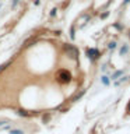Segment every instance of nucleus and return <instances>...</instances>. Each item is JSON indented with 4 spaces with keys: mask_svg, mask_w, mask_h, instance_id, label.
Returning a JSON list of instances; mask_svg holds the SVG:
<instances>
[{
    "mask_svg": "<svg viewBox=\"0 0 130 134\" xmlns=\"http://www.w3.org/2000/svg\"><path fill=\"white\" fill-rule=\"evenodd\" d=\"M56 78H57V81L62 82V84H69L71 81V74L67 69H60L56 73Z\"/></svg>",
    "mask_w": 130,
    "mask_h": 134,
    "instance_id": "f257e3e1",
    "label": "nucleus"
},
{
    "mask_svg": "<svg viewBox=\"0 0 130 134\" xmlns=\"http://www.w3.org/2000/svg\"><path fill=\"white\" fill-rule=\"evenodd\" d=\"M85 54H87V57L90 59L91 63H95L96 60L101 59V52L96 48H87L85 49Z\"/></svg>",
    "mask_w": 130,
    "mask_h": 134,
    "instance_id": "f03ea898",
    "label": "nucleus"
},
{
    "mask_svg": "<svg viewBox=\"0 0 130 134\" xmlns=\"http://www.w3.org/2000/svg\"><path fill=\"white\" fill-rule=\"evenodd\" d=\"M63 48H64V52L67 53V56H70V57H73V59H77V57H78L80 50H78V48H77L75 45H73V43H66Z\"/></svg>",
    "mask_w": 130,
    "mask_h": 134,
    "instance_id": "7ed1b4c3",
    "label": "nucleus"
},
{
    "mask_svg": "<svg viewBox=\"0 0 130 134\" xmlns=\"http://www.w3.org/2000/svg\"><path fill=\"white\" fill-rule=\"evenodd\" d=\"M129 52H130V46L127 43H123L119 48V54H120V56H127Z\"/></svg>",
    "mask_w": 130,
    "mask_h": 134,
    "instance_id": "20e7f679",
    "label": "nucleus"
},
{
    "mask_svg": "<svg viewBox=\"0 0 130 134\" xmlns=\"http://www.w3.org/2000/svg\"><path fill=\"white\" fill-rule=\"evenodd\" d=\"M111 82H112V80H111L109 75H106V74L101 75V84H102L104 87H109V85H111Z\"/></svg>",
    "mask_w": 130,
    "mask_h": 134,
    "instance_id": "39448f33",
    "label": "nucleus"
},
{
    "mask_svg": "<svg viewBox=\"0 0 130 134\" xmlns=\"http://www.w3.org/2000/svg\"><path fill=\"white\" fill-rule=\"evenodd\" d=\"M123 74H124V70H123V69L116 70L115 73H112V75H111V80H112V81H116V80H117V78H120Z\"/></svg>",
    "mask_w": 130,
    "mask_h": 134,
    "instance_id": "423d86ee",
    "label": "nucleus"
},
{
    "mask_svg": "<svg viewBox=\"0 0 130 134\" xmlns=\"http://www.w3.org/2000/svg\"><path fill=\"white\" fill-rule=\"evenodd\" d=\"M106 48H108L109 50H112V52H113V50H116V49H117V42H116V41H111V42L108 43Z\"/></svg>",
    "mask_w": 130,
    "mask_h": 134,
    "instance_id": "0eeeda50",
    "label": "nucleus"
},
{
    "mask_svg": "<svg viewBox=\"0 0 130 134\" xmlns=\"http://www.w3.org/2000/svg\"><path fill=\"white\" fill-rule=\"evenodd\" d=\"M112 27L115 28V29H117V31H120V32L124 29V25H123V24H120L119 21H116V23H113V24H112Z\"/></svg>",
    "mask_w": 130,
    "mask_h": 134,
    "instance_id": "6e6552de",
    "label": "nucleus"
},
{
    "mask_svg": "<svg viewBox=\"0 0 130 134\" xmlns=\"http://www.w3.org/2000/svg\"><path fill=\"white\" fill-rule=\"evenodd\" d=\"M70 38H71L73 41L75 39V25H74V24L70 27Z\"/></svg>",
    "mask_w": 130,
    "mask_h": 134,
    "instance_id": "1a4fd4ad",
    "label": "nucleus"
},
{
    "mask_svg": "<svg viewBox=\"0 0 130 134\" xmlns=\"http://www.w3.org/2000/svg\"><path fill=\"white\" fill-rule=\"evenodd\" d=\"M8 134H24V131H23V130H21V129H10V133H8Z\"/></svg>",
    "mask_w": 130,
    "mask_h": 134,
    "instance_id": "9d476101",
    "label": "nucleus"
},
{
    "mask_svg": "<svg viewBox=\"0 0 130 134\" xmlns=\"http://www.w3.org/2000/svg\"><path fill=\"white\" fill-rule=\"evenodd\" d=\"M109 14H111V13H109V11H104L102 14L99 15V18H101V20H106L108 17H109Z\"/></svg>",
    "mask_w": 130,
    "mask_h": 134,
    "instance_id": "9b49d317",
    "label": "nucleus"
},
{
    "mask_svg": "<svg viewBox=\"0 0 130 134\" xmlns=\"http://www.w3.org/2000/svg\"><path fill=\"white\" fill-rule=\"evenodd\" d=\"M106 70H108V63H102V64H101V71H102V73H106Z\"/></svg>",
    "mask_w": 130,
    "mask_h": 134,
    "instance_id": "f8f14e48",
    "label": "nucleus"
},
{
    "mask_svg": "<svg viewBox=\"0 0 130 134\" xmlns=\"http://www.w3.org/2000/svg\"><path fill=\"white\" fill-rule=\"evenodd\" d=\"M20 2H21V0H13V2H11V8H15L17 6H18Z\"/></svg>",
    "mask_w": 130,
    "mask_h": 134,
    "instance_id": "ddd939ff",
    "label": "nucleus"
},
{
    "mask_svg": "<svg viewBox=\"0 0 130 134\" xmlns=\"http://www.w3.org/2000/svg\"><path fill=\"white\" fill-rule=\"evenodd\" d=\"M56 14H57V8H52V10H50V13H49L50 17H55Z\"/></svg>",
    "mask_w": 130,
    "mask_h": 134,
    "instance_id": "4468645a",
    "label": "nucleus"
},
{
    "mask_svg": "<svg viewBox=\"0 0 130 134\" xmlns=\"http://www.w3.org/2000/svg\"><path fill=\"white\" fill-rule=\"evenodd\" d=\"M8 64H10V62H7V63H4V64H2V66H0V73H2V71H3L4 69H6V67H7Z\"/></svg>",
    "mask_w": 130,
    "mask_h": 134,
    "instance_id": "2eb2a0df",
    "label": "nucleus"
},
{
    "mask_svg": "<svg viewBox=\"0 0 130 134\" xmlns=\"http://www.w3.org/2000/svg\"><path fill=\"white\" fill-rule=\"evenodd\" d=\"M84 92H85V91H84V90H83L81 92H80V94H77V95H75V98H74V99H80V98H81V96L84 95Z\"/></svg>",
    "mask_w": 130,
    "mask_h": 134,
    "instance_id": "dca6fc26",
    "label": "nucleus"
},
{
    "mask_svg": "<svg viewBox=\"0 0 130 134\" xmlns=\"http://www.w3.org/2000/svg\"><path fill=\"white\" fill-rule=\"evenodd\" d=\"M126 112H127V113H130V100H129L127 106H126Z\"/></svg>",
    "mask_w": 130,
    "mask_h": 134,
    "instance_id": "f3484780",
    "label": "nucleus"
},
{
    "mask_svg": "<svg viewBox=\"0 0 130 134\" xmlns=\"http://www.w3.org/2000/svg\"><path fill=\"white\" fill-rule=\"evenodd\" d=\"M127 4H130V0H123V6H127Z\"/></svg>",
    "mask_w": 130,
    "mask_h": 134,
    "instance_id": "a211bd4d",
    "label": "nucleus"
},
{
    "mask_svg": "<svg viewBox=\"0 0 130 134\" xmlns=\"http://www.w3.org/2000/svg\"><path fill=\"white\" fill-rule=\"evenodd\" d=\"M34 4H35V6H39V4H41V0H35V2H34Z\"/></svg>",
    "mask_w": 130,
    "mask_h": 134,
    "instance_id": "6ab92c4d",
    "label": "nucleus"
},
{
    "mask_svg": "<svg viewBox=\"0 0 130 134\" xmlns=\"http://www.w3.org/2000/svg\"><path fill=\"white\" fill-rule=\"evenodd\" d=\"M6 123H4V121H0V127H2V126H4Z\"/></svg>",
    "mask_w": 130,
    "mask_h": 134,
    "instance_id": "aec40b11",
    "label": "nucleus"
},
{
    "mask_svg": "<svg viewBox=\"0 0 130 134\" xmlns=\"http://www.w3.org/2000/svg\"><path fill=\"white\" fill-rule=\"evenodd\" d=\"M129 38H130V34H129Z\"/></svg>",
    "mask_w": 130,
    "mask_h": 134,
    "instance_id": "412c9836",
    "label": "nucleus"
}]
</instances>
